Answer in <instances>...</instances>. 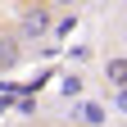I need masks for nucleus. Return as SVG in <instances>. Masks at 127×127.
<instances>
[{
	"label": "nucleus",
	"instance_id": "nucleus-1",
	"mask_svg": "<svg viewBox=\"0 0 127 127\" xmlns=\"http://www.w3.org/2000/svg\"><path fill=\"white\" fill-rule=\"evenodd\" d=\"M55 27H59V14L50 5H18V14H14V32L23 36V45L45 41Z\"/></svg>",
	"mask_w": 127,
	"mask_h": 127
},
{
	"label": "nucleus",
	"instance_id": "nucleus-2",
	"mask_svg": "<svg viewBox=\"0 0 127 127\" xmlns=\"http://www.w3.org/2000/svg\"><path fill=\"white\" fill-rule=\"evenodd\" d=\"M23 55H27V45H23V36L14 27H0V73H14L23 64Z\"/></svg>",
	"mask_w": 127,
	"mask_h": 127
},
{
	"label": "nucleus",
	"instance_id": "nucleus-3",
	"mask_svg": "<svg viewBox=\"0 0 127 127\" xmlns=\"http://www.w3.org/2000/svg\"><path fill=\"white\" fill-rule=\"evenodd\" d=\"M100 73H104V82L114 86V91H127V55L123 50H109L104 64H100Z\"/></svg>",
	"mask_w": 127,
	"mask_h": 127
},
{
	"label": "nucleus",
	"instance_id": "nucleus-4",
	"mask_svg": "<svg viewBox=\"0 0 127 127\" xmlns=\"http://www.w3.org/2000/svg\"><path fill=\"white\" fill-rule=\"evenodd\" d=\"M77 118H82L86 127H104V109H100V104H82V109H77Z\"/></svg>",
	"mask_w": 127,
	"mask_h": 127
},
{
	"label": "nucleus",
	"instance_id": "nucleus-5",
	"mask_svg": "<svg viewBox=\"0 0 127 127\" xmlns=\"http://www.w3.org/2000/svg\"><path fill=\"white\" fill-rule=\"evenodd\" d=\"M59 95L77 100V95H82V77H64V82H59Z\"/></svg>",
	"mask_w": 127,
	"mask_h": 127
},
{
	"label": "nucleus",
	"instance_id": "nucleus-6",
	"mask_svg": "<svg viewBox=\"0 0 127 127\" xmlns=\"http://www.w3.org/2000/svg\"><path fill=\"white\" fill-rule=\"evenodd\" d=\"M73 27H77V14H64L59 27H55V36H64V32H73Z\"/></svg>",
	"mask_w": 127,
	"mask_h": 127
},
{
	"label": "nucleus",
	"instance_id": "nucleus-7",
	"mask_svg": "<svg viewBox=\"0 0 127 127\" xmlns=\"http://www.w3.org/2000/svg\"><path fill=\"white\" fill-rule=\"evenodd\" d=\"M114 104H118L123 114H127V91H114Z\"/></svg>",
	"mask_w": 127,
	"mask_h": 127
},
{
	"label": "nucleus",
	"instance_id": "nucleus-8",
	"mask_svg": "<svg viewBox=\"0 0 127 127\" xmlns=\"http://www.w3.org/2000/svg\"><path fill=\"white\" fill-rule=\"evenodd\" d=\"M118 41H123V55H127V23L118 27Z\"/></svg>",
	"mask_w": 127,
	"mask_h": 127
}]
</instances>
